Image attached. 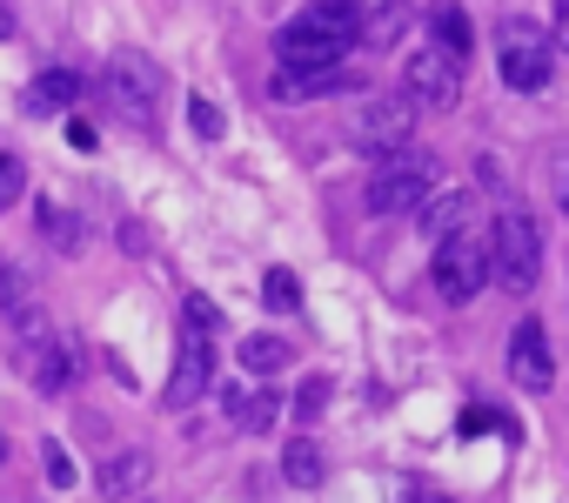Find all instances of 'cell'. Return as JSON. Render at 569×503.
Masks as SVG:
<instances>
[{
    "instance_id": "9c48e42d",
    "label": "cell",
    "mask_w": 569,
    "mask_h": 503,
    "mask_svg": "<svg viewBox=\"0 0 569 503\" xmlns=\"http://www.w3.org/2000/svg\"><path fill=\"white\" fill-rule=\"evenodd\" d=\"M409 128H416V101H409V95H382V101H369L356 141H362L369 155H402V148H409Z\"/></svg>"
},
{
    "instance_id": "4dcf8cb0",
    "label": "cell",
    "mask_w": 569,
    "mask_h": 503,
    "mask_svg": "<svg viewBox=\"0 0 569 503\" xmlns=\"http://www.w3.org/2000/svg\"><path fill=\"white\" fill-rule=\"evenodd\" d=\"M356 8H362V14H382V8H396V0H356Z\"/></svg>"
},
{
    "instance_id": "7402d4cb",
    "label": "cell",
    "mask_w": 569,
    "mask_h": 503,
    "mask_svg": "<svg viewBox=\"0 0 569 503\" xmlns=\"http://www.w3.org/2000/svg\"><path fill=\"white\" fill-rule=\"evenodd\" d=\"M261 303H268V309H302V283H296L289 269H268V276H261Z\"/></svg>"
},
{
    "instance_id": "f546056e",
    "label": "cell",
    "mask_w": 569,
    "mask_h": 503,
    "mask_svg": "<svg viewBox=\"0 0 569 503\" xmlns=\"http://www.w3.org/2000/svg\"><path fill=\"white\" fill-rule=\"evenodd\" d=\"M68 141H74V148H81V155H94V148H101V141H94V128H88V121H74V128H68Z\"/></svg>"
},
{
    "instance_id": "5bb4252c",
    "label": "cell",
    "mask_w": 569,
    "mask_h": 503,
    "mask_svg": "<svg viewBox=\"0 0 569 503\" xmlns=\"http://www.w3.org/2000/svg\"><path fill=\"white\" fill-rule=\"evenodd\" d=\"M416 221H422V235H429V241H442V235L469 228V195H462V188H436V195L422 201V215H416Z\"/></svg>"
},
{
    "instance_id": "9a60e30c",
    "label": "cell",
    "mask_w": 569,
    "mask_h": 503,
    "mask_svg": "<svg viewBox=\"0 0 569 503\" xmlns=\"http://www.w3.org/2000/svg\"><path fill=\"white\" fill-rule=\"evenodd\" d=\"M148 476H154L148 450H121V456H108V463H101V496H114V503H121V496H134Z\"/></svg>"
},
{
    "instance_id": "d6a6232c",
    "label": "cell",
    "mask_w": 569,
    "mask_h": 503,
    "mask_svg": "<svg viewBox=\"0 0 569 503\" xmlns=\"http://www.w3.org/2000/svg\"><path fill=\"white\" fill-rule=\"evenodd\" d=\"M562 208H569V161H562Z\"/></svg>"
},
{
    "instance_id": "836d02e7",
    "label": "cell",
    "mask_w": 569,
    "mask_h": 503,
    "mask_svg": "<svg viewBox=\"0 0 569 503\" xmlns=\"http://www.w3.org/2000/svg\"><path fill=\"white\" fill-rule=\"evenodd\" d=\"M416 503H449V496H429V490H422V496H416Z\"/></svg>"
},
{
    "instance_id": "ac0fdd59",
    "label": "cell",
    "mask_w": 569,
    "mask_h": 503,
    "mask_svg": "<svg viewBox=\"0 0 569 503\" xmlns=\"http://www.w3.org/2000/svg\"><path fill=\"white\" fill-rule=\"evenodd\" d=\"M281 363H289V343H281V336H248L241 343V369L248 376H274Z\"/></svg>"
},
{
    "instance_id": "ffe728a7",
    "label": "cell",
    "mask_w": 569,
    "mask_h": 503,
    "mask_svg": "<svg viewBox=\"0 0 569 503\" xmlns=\"http://www.w3.org/2000/svg\"><path fill=\"white\" fill-rule=\"evenodd\" d=\"M402 28H409L402 0H396V8H382V14H362V48H396V41H402Z\"/></svg>"
},
{
    "instance_id": "5b68a950",
    "label": "cell",
    "mask_w": 569,
    "mask_h": 503,
    "mask_svg": "<svg viewBox=\"0 0 569 503\" xmlns=\"http://www.w3.org/2000/svg\"><path fill=\"white\" fill-rule=\"evenodd\" d=\"M496 75L516 95H542L549 75H556V41L536 21H502V34H496Z\"/></svg>"
},
{
    "instance_id": "83f0119b",
    "label": "cell",
    "mask_w": 569,
    "mask_h": 503,
    "mask_svg": "<svg viewBox=\"0 0 569 503\" xmlns=\"http://www.w3.org/2000/svg\"><path fill=\"white\" fill-rule=\"evenodd\" d=\"M188 323H201V329H214V303H208V296H188Z\"/></svg>"
},
{
    "instance_id": "d6986e66",
    "label": "cell",
    "mask_w": 569,
    "mask_h": 503,
    "mask_svg": "<svg viewBox=\"0 0 569 503\" xmlns=\"http://www.w3.org/2000/svg\"><path fill=\"white\" fill-rule=\"evenodd\" d=\"M221 403H228V423H241V430H268V423H274V410H281L274 396H241V389H228Z\"/></svg>"
},
{
    "instance_id": "4fadbf2b",
    "label": "cell",
    "mask_w": 569,
    "mask_h": 503,
    "mask_svg": "<svg viewBox=\"0 0 569 503\" xmlns=\"http://www.w3.org/2000/svg\"><path fill=\"white\" fill-rule=\"evenodd\" d=\"M81 95H88V81H81L74 68H41L34 88L21 95V108H28V115H61V108H74Z\"/></svg>"
},
{
    "instance_id": "4316f807",
    "label": "cell",
    "mask_w": 569,
    "mask_h": 503,
    "mask_svg": "<svg viewBox=\"0 0 569 503\" xmlns=\"http://www.w3.org/2000/svg\"><path fill=\"white\" fill-rule=\"evenodd\" d=\"M188 121H194V135H208V141L221 135V115H214L208 101H188Z\"/></svg>"
},
{
    "instance_id": "7c38bea8",
    "label": "cell",
    "mask_w": 569,
    "mask_h": 503,
    "mask_svg": "<svg viewBox=\"0 0 569 503\" xmlns=\"http://www.w3.org/2000/svg\"><path fill=\"white\" fill-rule=\"evenodd\" d=\"M336 88H356V81L342 68H274L268 75L274 101H316V95H336Z\"/></svg>"
},
{
    "instance_id": "8992f818",
    "label": "cell",
    "mask_w": 569,
    "mask_h": 503,
    "mask_svg": "<svg viewBox=\"0 0 569 503\" xmlns=\"http://www.w3.org/2000/svg\"><path fill=\"white\" fill-rule=\"evenodd\" d=\"M489 241H496V283H502V296H529L536 276H542V228L522 208H502L496 228H489Z\"/></svg>"
},
{
    "instance_id": "cb8c5ba5",
    "label": "cell",
    "mask_w": 569,
    "mask_h": 503,
    "mask_svg": "<svg viewBox=\"0 0 569 503\" xmlns=\"http://www.w3.org/2000/svg\"><path fill=\"white\" fill-rule=\"evenodd\" d=\"M21 188H28V175H21V161H14V155H0V215H8V208L21 201Z\"/></svg>"
},
{
    "instance_id": "d4e9b609",
    "label": "cell",
    "mask_w": 569,
    "mask_h": 503,
    "mask_svg": "<svg viewBox=\"0 0 569 503\" xmlns=\"http://www.w3.org/2000/svg\"><path fill=\"white\" fill-rule=\"evenodd\" d=\"M41 456H48V483H54V490H68V483H74V463H68V450H61V443H41Z\"/></svg>"
},
{
    "instance_id": "30bf717a",
    "label": "cell",
    "mask_w": 569,
    "mask_h": 503,
    "mask_svg": "<svg viewBox=\"0 0 569 503\" xmlns=\"http://www.w3.org/2000/svg\"><path fill=\"white\" fill-rule=\"evenodd\" d=\"M509 376H516V389H529V396H542V389L556 383V356H549L542 323H516V336H509Z\"/></svg>"
},
{
    "instance_id": "2e32d148",
    "label": "cell",
    "mask_w": 569,
    "mask_h": 503,
    "mask_svg": "<svg viewBox=\"0 0 569 503\" xmlns=\"http://www.w3.org/2000/svg\"><path fill=\"white\" fill-rule=\"evenodd\" d=\"M422 28H429V41L436 48H456V55H469V8H462V0H436V8L422 14Z\"/></svg>"
},
{
    "instance_id": "8fae6325",
    "label": "cell",
    "mask_w": 569,
    "mask_h": 503,
    "mask_svg": "<svg viewBox=\"0 0 569 503\" xmlns=\"http://www.w3.org/2000/svg\"><path fill=\"white\" fill-rule=\"evenodd\" d=\"M14 363H21V369H28V383H34V389H48V396H54V389H68V383H74V369H81V363H74V356L41 329V323L28 329V343H21V356H14Z\"/></svg>"
},
{
    "instance_id": "e0dca14e",
    "label": "cell",
    "mask_w": 569,
    "mask_h": 503,
    "mask_svg": "<svg viewBox=\"0 0 569 503\" xmlns=\"http://www.w3.org/2000/svg\"><path fill=\"white\" fill-rule=\"evenodd\" d=\"M0 316H14L21 329H34L41 316H34V283L28 276H14L8 263H0Z\"/></svg>"
},
{
    "instance_id": "1f68e13d",
    "label": "cell",
    "mask_w": 569,
    "mask_h": 503,
    "mask_svg": "<svg viewBox=\"0 0 569 503\" xmlns=\"http://www.w3.org/2000/svg\"><path fill=\"white\" fill-rule=\"evenodd\" d=\"M0 41H14V14L8 8H0Z\"/></svg>"
},
{
    "instance_id": "603a6c76",
    "label": "cell",
    "mask_w": 569,
    "mask_h": 503,
    "mask_svg": "<svg viewBox=\"0 0 569 503\" xmlns=\"http://www.w3.org/2000/svg\"><path fill=\"white\" fill-rule=\"evenodd\" d=\"M41 228H48V241L61 248V256H74V248H81V221H68L54 201H41Z\"/></svg>"
},
{
    "instance_id": "7a4b0ae2",
    "label": "cell",
    "mask_w": 569,
    "mask_h": 503,
    "mask_svg": "<svg viewBox=\"0 0 569 503\" xmlns=\"http://www.w3.org/2000/svg\"><path fill=\"white\" fill-rule=\"evenodd\" d=\"M429 283H436V296H442L449 309L476 303L482 283H496V241L476 235V228L442 235V241H436V263H429Z\"/></svg>"
},
{
    "instance_id": "484cf974",
    "label": "cell",
    "mask_w": 569,
    "mask_h": 503,
    "mask_svg": "<svg viewBox=\"0 0 569 503\" xmlns=\"http://www.w3.org/2000/svg\"><path fill=\"white\" fill-rule=\"evenodd\" d=\"M322 403H329V383L316 376V383H302V396H296V416H322Z\"/></svg>"
},
{
    "instance_id": "44dd1931",
    "label": "cell",
    "mask_w": 569,
    "mask_h": 503,
    "mask_svg": "<svg viewBox=\"0 0 569 503\" xmlns=\"http://www.w3.org/2000/svg\"><path fill=\"white\" fill-rule=\"evenodd\" d=\"M281 476L302 483V490H316V483H322V450H316V443H289V456H281Z\"/></svg>"
},
{
    "instance_id": "52a82bcc",
    "label": "cell",
    "mask_w": 569,
    "mask_h": 503,
    "mask_svg": "<svg viewBox=\"0 0 569 503\" xmlns=\"http://www.w3.org/2000/svg\"><path fill=\"white\" fill-rule=\"evenodd\" d=\"M402 88H409V101H416V108H436V115H449V108L462 101V55L429 41L422 55H409V68H402Z\"/></svg>"
},
{
    "instance_id": "277c9868",
    "label": "cell",
    "mask_w": 569,
    "mask_h": 503,
    "mask_svg": "<svg viewBox=\"0 0 569 503\" xmlns=\"http://www.w3.org/2000/svg\"><path fill=\"white\" fill-rule=\"evenodd\" d=\"M436 188H442V168L429 155L402 148V155H382V168L369 175V208L376 215H422V201Z\"/></svg>"
},
{
    "instance_id": "f1b7e54d",
    "label": "cell",
    "mask_w": 569,
    "mask_h": 503,
    "mask_svg": "<svg viewBox=\"0 0 569 503\" xmlns=\"http://www.w3.org/2000/svg\"><path fill=\"white\" fill-rule=\"evenodd\" d=\"M549 34H556V48L569 55V0H556V28H549Z\"/></svg>"
},
{
    "instance_id": "ba28073f",
    "label": "cell",
    "mask_w": 569,
    "mask_h": 503,
    "mask_svg": "<svg viewBox=\"0 0 569 503\" xmlns=\"http://www.w3.org/2000/svg\"><path fill=\"white\" fill-rule=\"evenodd\" d=\"M208 376H214V329L181 323V349H174V369H168V410H194Z\"/></svg>"
},
{
    "instance_id": "6da1fadb",
    "label": "cell",
    "mask_w": 569,
    "mask_h": 503,
    "mask_svg": "<svg viewBox=\"0 0 569 503\" xmlns=\"http://www.w3.org/2000/svg\"><path fill=\"white\" fill-rule=\"evenodd\" d=\"M356 48H362V8L356 0H316V8H302L274 34L281 68H342Z\"/></svg>"
},
{
    "instance_id": "3957f363",
    "label": "cell",
    "mask_w": 569,
    "mask_h": 503,
    "mask_svg": "<svg viewBox=\"0 0 569 503\" xmlns=\"http://www.w3.org/2000/svg\"><path fill=\"white\" fill-rule=\"evenodd\" d=\"M108 101H114V115L128 121V128H141V135H154L161 128V101H168V75L148 61V55H108Z\"/></svg>"
}]
</instances>
